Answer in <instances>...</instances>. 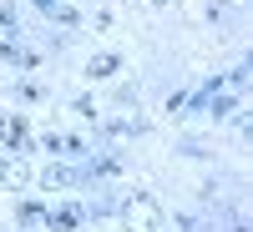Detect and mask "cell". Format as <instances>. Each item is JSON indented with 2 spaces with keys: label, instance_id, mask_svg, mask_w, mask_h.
Instances as JSON below:
<instances>
[{
  "label": "cell",
  "instance_id": "1",
  "mask_svg": "<svg viewBox=\"0 0 253 232\" xmlns=\"http://www.w3.org/2000/svg\"><path fill=\"white\" fill-rule=\"evenodd\" d=\"M122 227L126 232H157L162 227V207L152 197H132V202L122 207Z\"/></svg>",
  "mask_w": 253,
  "mask_h": 232
},
{
  "label": "cell",
  "instance_id": "2",
  "mask_svg": "<svg viewBox=\"0 0 253 232\" xmlns=\"http://www.w3.org/2000/svg\"><path fill=\"white\" fill-rule=\"evenodd\" d=\"M36 172H31V162H20V157H10V162H0V187H26Z\"/></svg>",
  "mask_w": 253,
  "mask_h": 232
},
{
  "label": "cell",
  "instance_id": "3",
  "mask_svg": "<svg viewBox=\"0 0 253 232\" xmlns=\"http://www.w3.org/2000/svg\"><path fill=\"white\" fill-rule=\"evenodd\" d=\"M36 10L41 15H51V20H61V26H76V5H61V0H36Z\"/></svg>",
  "mask_w": 253,
  "mask_h": 232
},
{
  "label": "cell",
  "instance_id": "4",
  "mask_svg": "<svg viewBox=\"0 0 253 232\" xmlns=\"http://www.w3.org/2000/svg\"><path fill=\"white\" fill-rule=\"evenodd\" d=\"M0 141H5V146H26L31 141V126L20 121V116H10L5 126H0Z\"/></svg>",
  "mask_w": 253,
  "mask_h": 232
},
{
  "label": "cell",
  "instance_id": "5",
  "mask_svg": "<svg viewBox=\"0 0 253 232\" xmlns=\"http://www.w3.org/2000/svg\"><path fill=\"white\" fill-rule=\"evenodd\" d=\"M112 71H122V56H96L91 66H86V76H91V81H101V76H112Z\"/></svg>",
  "mask_w": 253,
  "mask_h": 232
},
{
  "label": "cell",
  "instance_id": "6",
  "mask_svg": "<svg viewBox=\"0 0 253 232\" xmlns=\"http://www.w3.org/2000/svg\"><path fill=\"white\" fill-rule=\"evenodd\" d=\"M76 222H81V207H61V212H51V227L56 232H71Z\"/></svg>",
  "mask_w": 253,
  "mask_h": 232
},
{
  "label": "cell",
  "instance_id": "7",
  "mask_svg": "<svg viewBox=\"0 0 253 232\" xmlns=\"http://www.w3.org/2000/svg\"><path fill=\"white\" fill-rule=\"evenodd\" d=\"M76 172H71V166H46V172H41V182H46V187H66Z\"/></svg>",
  "mask_w": 253,
  "mask_h": 232
},
{
  "label": "cell",
  "instance_id": "8",
  "mask_svg": "<svg viewBox=\"0 0 253 232\" xmlns=\"http://www.w3.org/2000/svg\"><path fill=\"white\" fill-rule=\"evenodd\" d=\"M0 56H5V61H20V66H36V51H26V46H10V40L0 46Z\"/></svg>",
  "mask_w": 253,
  "mask_h": 232
},
{
  "label": "cell",
  "instance_id": "9",
  "mask_svg": "<svg viewBox=\"0 0 253 232\" xmlns=\"http://www.w3.org/2000/svg\"><path fill=\"white\" fill-rule=\"evenodd\" d=\"M0 26H15V15H10V10H5V5H0Z\"/></svg>",
  "mask_w": 253,
  "mask_h": 232
}]
</instances>
